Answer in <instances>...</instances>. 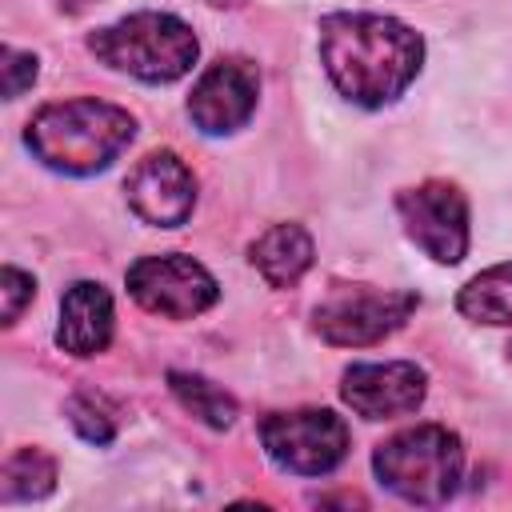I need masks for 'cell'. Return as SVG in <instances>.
<instances>
[{
  "mask_svg": "<svg viewBox=\"0 0 512 512\" xmlns=\"http://www.w3.org/2000/svg\"><path fill=\"white\" fill-rule=\"evenodd\" d=\"M460 316L476 324H512V264H496L480 276H472L456 296Z\"/></svg>",
  "mask_w": 512,
  "mask_h": 512,
  "instance_id": "14",
  "label": "cell"
},
{
  "mask_svg": "<svg viewBox=\"0 0 512 512\" xmlns=\"http://www.w3.org/2000/svg\"><path fill=\"white\" fill-rule=\"evenodd\" d=\"M128 208L156 228H176L192 216L196 204V176L176 152H148L124 180Z\"/></svg>",
  "mask_w": 512,
  "mask_h": 512,
  "instance_id": "10",
  "label": "cell"
},
{
  "mask_svg": "<svg viewBox=\"0 0 512 512\" xmlns=\"http://www.w3.org/2000/svg\"><path fill=\"white\" fill-rule=\"evenodd\" d=\"M56 488V460L40 448H20L4 464V500H40Z\"/></svg>",
  "mask_w": 512,
  "mask_h": 512,
  "instance_id": "16",
  "label": "cell"
},
{
  "mask_svg": "<svg viewBox=\"0 0 512 512\" xmlns=\"http://www.w3.org/2000/svg\"><path fill=\"white\" fill-rule=\"evenodd\" d=\"M88 48L108 68L128 72L144 84L180 80L196 64V52H200L192 28L168 12H132V16L92 32Z\"/></svg>",
  "mask_w": 512,
  "mask_h": 512,
  "instance_id": "4",
  "label": "cell"
},
{
  "mask_svg": "<svg viewBox=\"0 0 512 512\" xmlns=\"http://www.w3.org/2000/svg\"><path fill=\"white\" fill-rule=\"evenodd\" d=\"M0 292H4V324H16L20 312H24V304H28L32 292H36V284H32L28 272H20V268L8 264V268L0 272Z\"/></svg>",
  "mask_w": 512,
  "mask_h": 512,
  "instance_id": "19",
  "label": "cell"
},
{
  "mask_svg": "<svg viewBox=\"0 0 512 512\" xmlns=\"http://www.w3.org/2000/svg\"><path fill=\"white\" fill-rule=\"evenodd\" d=\"M404 232L440 264H456L468 252V200L456 184L428 180L396 196Z\"/></svg>",
  "mask_w": 512,
  "mask_h": 512,
  "instance_id": "8",
  "label": "cell"
},
{
  "mask_svg": "<svg viewBox=\"0 0 512 512\" xmlns=\"http://www.w3.org/2000/svg\"><path fill=\"white\" fill-rule=\"evenodd\" d=\"M112 340V296L96 280H76L60 296L56 344L72 356H96Z\"/></svg>",
  "mask_w": 512,
  "mask_h": 512,
  "instance_id": "12",
  "label": "cell"
},
{
  "mask_svg": "<svg viewBox=\"0 0 512 512\" xmlns=\"http://www.w3.org/2000/svg\"><path fill=\"white\" fill-rule=\"evenodd\" d=\"M132 136H136V120L120 104L96 96L44 104L24 132L36 160L68 176H92L108 168L128 148Z\"/></svg>",
  "mask_w": 512,
  "mask_h": 512,
  "instance_id": "2",
  "label": "cell"
},
{
  "mask_svg": "<svg viewBox=\"0 0 512 512\" xmlns=\"http://www.w3.org/2000/svg\"><path fill=\"white\" fill-rule=\"evenodd\" d=\"M416 292L400 288H372V284H336L312 312V324L320 340L340 348H364L384 336H392L412 312Z\"/></svg>",
  "mask_w": 512,
  "mask_h": 512,
  "instance_id": "5",
  "label": "cell"
},
{
  "mask_svg": "<svg viewBox=\"0 0 512 512\" xmlns=\"http://www.w3.org/2000/svg\"><path fill=\"white\" fill-rule=\"evenodd\" d=\"M424 392H428V376L412 360L352 364L340 384L344 404L364 420H392V416L416 412Z\"/></svg>",
  "mask_w": 512,
  "mask_h": 512,
  "instance_id": "11",
  "label": "cell"
},
{
  "mask_svg": "<svg viewBox=\"0 0 512 512\" xmlns=\"http://www.w3.org/2000/svg\"><path fill=\"white\" fill-rule=\"evenodd\" d=\"M128 292L132 300L152 312V316H164V320H192L200 316L204 308L216 304L220 288L212 280V272L192 260V256H180V252H168V256H140L132 268H128Z\"/></svg>",
  "mask_w": 512,
  "mask_h": 512,
  "instance_id": "7",
  "label": "cell"
},
{
  "mask_svg": "<svg viewBox=\"0 0 512 512\" xmlns=\"http://www.w3.org/2000/svg\"><path fill=\"white\" fill-rule=\"evenodd\" d=\"M508 352H512V344H508Z\"/></svg>",
  "mask_w": 512,
  "mask_h": 512,
  "instance_id": "21",
  "label": "cell"
},
{
  "mask_svg": "<svg viewBox=\"0 0 512 512\" xmlns=\"http://www.w3.org/2000/svg\"><path fill=\"white\" fill-rule=\"evenodd\" d=\"M372 468L380 484L396 492L400 500L436 508L460 488L464 448H460V436L448 432L444 424H416V428L388 436L376 448Z\"/></svg>",
  "mask_w": 512,
  "mask_h": 512,
  "instance_id": "3",
  "label": "cell"
},
{
  "mask_svg": "<svg viewBox=\"0 0 512 512\" xmlns=\"http://www.w3.org/2000/svg\"><path fill=\"white\" fill-rule=\"evenodd\" d=\"M68 420L88 444H108L116 436V416L104 404V396H96V392H76L68 400Z\"/></svg>",
  "mask_w": 512,
  "mask_h": 512,
  "instance_id": "17",
  "label": "cell"
},
{
  "mask_svg": "<svg viewBox=\"0 0 512 512\" xmlns=\"http://www.w3.org/2000/svg\"><path fill=\"white\" fill-rule=\"evenodd\" d=\"M320 60L340 96L380 108L416 80L424 40L392 16L332 12L320 20Z\"/></svg>",
  "mask_w": 512,
  "mask_h": 512,
  "instance_id": "1",
  "label": "cell"
},
{
  "mask_svg": "<svg viewBox=\"0 0 512 512\" xmlns=\"http://www.w3.org/2000/svg\"><path fill=\"white\" fill-rule=\"evenodd\" d=\"M0 72H4V96L16 100L36 80V56L32 52H20V48H4L0 52Z\"/></svg>",
  "mask_w": 512,
  "mask_h": 512,
  "instance_id": "18",
  "label": "cell"
},
{
  "mask_svg": "<svg viewBox=\"0 0 512 512\" xmlns=\"http://www.w3.org/2000/svg\"><path fill=\"white\" fill-rule=\"evenodd\" d=\"M264 452L296 476H328L348 456V424L328 408L268 412L260 420Z\"/></svg>",
  "mask_w": 512,
  "mask_h": 512,
  "instance_id": "6",
  "label": "cell"
},
{
  "mask_svg": "<svg viewBox=\"0 0 512 512\" xmlns=\"http://www.w3.org/2000/svg\"><path fill=\"white\" fill-rule=\"evenodd\" d=\"M248 256L272 288H292L312 268V236L300 224H272L260 240H252Z\"/></svg>",
  "mask_w": 512,
  "mask_h": 512,
  "instance_id": "13",
  "label": "cell"
},
{
  "mask_svg": "<svg viewBox=\"0 0 512 512\" xmlns=\"http://www.w3.org/2000/svg\"><path fill=\"white\" fill-rule=\"evenodd\" d=\"M212 4H216V8H224V4H228V8H236V4H244V0H212Z\"/></svg>",
  "mask_w": 512,
  "mask_h": 512,
  "instance_id": "20",
  "label": "cell"
},
{
  "mask_svg": "<svg viewBox=\"0 0 512 512\" xmlns=\"http://www.w3.org/2000/svg\"><path fill=\"white\" fill-rule=\"evenodd\" d=\"M168 388H172V396H176L196 420H204L208 428H232V420H236V400H232L220 384H212V380H204V376H196V372H168Z\"/></svg>",
  "mask_w": 512,
  "mask_h": 512,
  "instance_id": "15",
  "label": "cell"
},
{
  "mask_svg": "<svg viewBox=\"0 0 512 512\" xmlns=\"http://www.w3.org/2000/svg\"><path fill=\"white\" fill-rule=\"evenodd\" d=\"M260 96V72L244 56H220L192 88L188 96V116L200 132L224 136L236 132L252 112Z\"/></svg>",
  "mask_w": 512,
  "mask_h": 512,
  "instance_id": "9",
  "label": "cell"
}]
</instances>
